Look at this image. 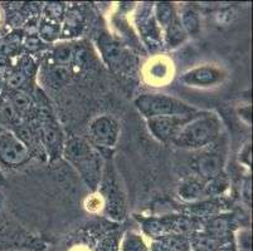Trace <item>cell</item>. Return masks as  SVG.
<instances>
[{
  "label": "cell",
  "instance_id": "14",
  "mask_svg": "<svg viewBox=\"0 0 253 251\" xmlns=\"http://www.w3.org/2000/svg\"><path fill=\"white\" fill-rule=\"evenodd\" d=\"M156 18H158L159 23L164 28H167L172 20L175 19L176 15L174 13V9L170 4H158L156 5Z\"/></svg>",
  "mask_w": 253,
  "mask_h": 251
},
{
  "label": "cell",
  "instance_id": "18",
  "mask_svg": "<svg viewBox=\"0 0 253 251\" xmlns=\"http://www.w3.org/2000/svg\"><path fill=\"white\" fill-rule=\"evenodd\" d=\"M54 58L59 63V66H67V63L72 58V49L68 45L58 47L54 52Z\"/></svg>",
  "mask_w": 253,
  "mask_h": 251
},
{
  "label": "cell",
  "instance_id": "17",
  "mask_svg": "<svg viewBox=\"0 0 253 251\" xmlns=\"http://www.w3.org/2000/svg\"><path fill=\"white\" fill-rule=\"evenodd\" d=\"M102 47L105 57H107L110 59V62L119 61L120 57H121V49L115 43H112L111 40H107L105 43H102Z\"/></svg>",
  "mask_w": 253,
  "mask_h": 251
},
{
  "label": "cell",
  "instance_id": "6",
  "mask_svg": "<svg viewBox=\"0 0 253 251\" xmlns=\"http://www.w3.org/2000/svg\"><path fill=\"white\" fill-rule=\"evenodd\" d=\"M29 149L10 132L0 135V160L9 166H19L29 160Z\"/></svg>",
  "mask_w": 253,
  "mask_h": 251
},
{
  "label": "cell",
  "instance_id": "13",
  "mask_svg": "<svg viewBox=\"0 0 253 251\" xmlns=\"http://www.w3.org/2000/svg\"><path fill=\"white\" fill-rule=\"evenodd\" d=\"M42 141L49 149L56 148L59 142V131L53 124H45L42 128Z\"/></svg>",
  "mask_w": 253,
  "mask_h": 251
},
{
  "label": "cell",
  "instance_id": "10",
  "mask_svg": "<svg viewBox=\"0 0 253 251\" xmlns=\"http://www.w3.org/2000/svg\"><path fill=\"white\" fill-rule=\"evenodd\" d=\"M167 36H165V39H167V44L169 48H174L180 45V43H183V40L185 39L186 34L184 32L183 27H181L180 22H179V18H175L172 20L167 28Z\"/></svg>",
  "mask_w": 253,
  "mask_h": 251
},
{
  "label": "cell",
  "instance_id": "3",
  "mask_svg": "<svg viewBox=\"0 0 253 251\" xmlns=\"http://www.w3.org/2000/svg\"><path fill=\"white\" fill-rule=\"evenodd\" d=\"M135 106L146 119L153 117L190 116L198 113V110L188 103L167 94H141L135 100Z\"/></svg>",
  "mask_w": 253,
  "mask_h": 251
},
{
  "label": "cell",
  "instance_id": "15",
  "mask_svg": "<svg viewBox=\"0 0 253 251\" xmlns=\"http://www.w3.org/2000/svg\"><path fill=\"white\" fill-rule=\"evenodd\" d=\"M70 75L71 72L67 66H57L49 72V79L54 86H59L67 82L70 79Z\"/></svg>",
  "mask_w": 253,
  "mask_h": 251
},
{
  "label": "cell",
  "instance_id": "5",
  "mask_svg": "<svg viewBox=\"0 0 253 251\" xmlns=\"http://www.w3.org/2000/svg\"><path fill=\"white\" fill-rule=\"evenodd\" d=\"M88 135L95 144L112 147L119 137V123L110 116L96 117L89 123Z\"/></svg>",
  "mask_w": 253,
  "mask_h": 251
},
{
  "label": "cell",
  "instance_id": "2",
  "mask_svg": "<svg viewBox=\"0 0 253 251\" xmlns=\"http://www.w3.org/2000/svg\"><path fill=\"white\" fill-rule=\"evenodd\" d=\"M219 118L213 113H204L193 117L179 132L172 143L180 148L198 149L213 143L220 133Z\"/></svg>",
  "mask_w": 253,
  "mask_h": 251
},
{
  "label": "cell",
  "instance_id": "20",
  "mask_svg": "<svg viewBox=\"0 0 253 251\" xmlns=\"http://www.w3.org/2000/svg\"><path fill=\"white\" fill-rule=\"evenodd\" d=\"M0 117L3 119H5L6 122H11L13 119H15V117H17V110L13 107V105L6 103V105H3L1 108H0Z\"/></svg>",
  "mask_w": 253,
  "mask_h": 251
},
{
  "label": "cell",
  "instance_id": "19",
  "mask_svg": "<svg viewBox=\"0 0 253 251\" xmlns=\"http://www.w3.org/2000/svg\"><path fill=\"white\" fill-rule=\"evenodd\" d=\"M15 136H17V137L19 138L20 141H22L27 147L32 146V143H33L34 136L28 126H24V124H23V126H20V127L18 128L17 135Z\"/></svg>",
  "mask_w": 253,
  "mask_h": 251
},
{
  "label": "cell",
  "instance_id": "9",
  "mask_svg": "<svg viewBox=\"0 0 253 251\" xmlns=\"http://www.w3.org/2000/svg\"><path fill=\"white\" fill-rule=\"evenodd\" d=\"M203 188L204 185L201 181L195 179H188L180 183L178 192L181 199L186 200V201H192V200L198 199L201 195H203Z\"/></svg>",
  "mask_w": 253,
  "mask_h": 251
},
{
  "label": "cell",
  "instance_id": "11",
  "mask_svg": "<svg viewBox=\"0 0 253 251\" xmlns=\"http://www.w3.org/2000/svg\"><path fill=\"white\" fill-rule=\"evenodd\" d=\"M181 27H183L185 34L189 36H195L201 29V22H199V17L192 9H186L181 13L180 18H179Z\"/></svg>",
  "mask_w": 253,
  "mask_h": 251
},
{
  "label": "cell",
  "instance_id": "12",
  "mask_svg": "<svg viewBox=\"0 0 253 251\" xmlns=\"http://www.w3.org/2000/svg\"><path fill=\"white\" fill-rule=\"evenodd\" d=\"M227 179L223 175H217V176L209 179L208 183L204 185L203 195H217V193L223 192L227 188Z\"/></svg>",
  "mask_w": 253,
  "mask_h": 251
},
{
  "label": "cell",
  "instance_id": "16",
  "mask_svg": "<svg viewBox=\"0 0 253 251\" xmlns=\"http://www.w3.org/2000/svg\"><path fill=\"white\" fill-rule=\"evenodd\" d=\"M31 98H29L27 94L24 93H15V96L13 97V107L15 108V110H19V112H27V110L31 109Z\"/></svg>",
  "mask_w": 253,
  "mask_h": 251
},
{
  "label": "cell",
  "instance_id": "8",
  "mask_svg": "<svg viewBox=\"0 0 253 251\" xmlns=\"http://www.w3.org/2000/svg\"><path fill=\"white\" fill-rule=\"evenodd\" d=\"M223 157L218 153H208L203 155L197 162L198 174L203 179H211L220 174L223 169Z\"/></svg>",
  "mask_w": 253,
  "mask_h": 251
},
{
  "label": "cell",
  "instance_id": "1",
  "mask_svg": "<svg viewBox=\"0 0 253 251\" xmlns=\"http://www.w3.org/2000/svg\"><path fill=\"white\" fill-rule=\"evenodd\" d=\"M63 156L77 170L86 185L96 190L102 174V158L91 144L82 138H70L63 146Z\"/></svg>",
  "mask_w": 253,
  "mask_h": 251
},
{
  "label": "cell",
  "instance_id": "21",
  "mask_svg": "<svg viewBox=\"0 0 253 251\" xmlns=\"http://www.w3.org/2000/svg\"><path fill=\"white\" fill-rule=\"evenodd\" d=\"M25 82V75L22 72H15L13 74L9 75L8 78V86L11 88H19L23 86V83Z\"/></svg>",
  "mask_w": 253,
  "mask_h": 251
},
{
  "label": "cell",
  "instance_id": "4",
  "mask_svg": "<svg viewBox=\"0 0 253 251\" xmlns=\"http://www.w3.org/2000/svg\"><path fill=\"white\" fill-rule=\"evenodd\" d=\"M197 114L153 117V118H148L146 121H148L149 131L153 133L154 137L160 142L167 143V142H174L181 128L184 127V124L188 123Z\"/></svg>",
  "mask_w": 253,
  "mask_h": 251
},
{
  "label": "cell",
  "instance_id": "7",
  "mask_svg": "<svg viewBox=\"0 0 253 251\" xmlns=\"http://www.w3.org/2000/svg\"><path fill=\"white\" fill-rule=\"evenodd\" d=\"M223 73L214 67H198L189 72L184 73L180 80L188 86L211 87L223 79Z\"/></svg>",
  "mask_w": 253,
  "mask_h": 251
}]
</instances>
